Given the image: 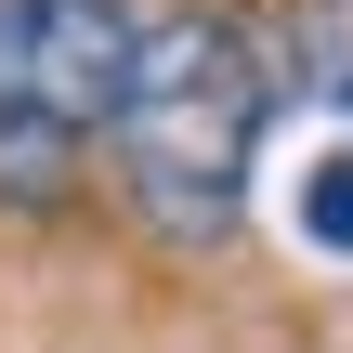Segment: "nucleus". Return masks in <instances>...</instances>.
Here are the masks:
<instances>
[{
  "mask_svg": "<svg viewBox=\"0 0 353 353\" xmlns=\"http://www.w3.org/2000/svg\"><path fill=\"white\" fill-rule=\"evenodd\" d=\"M301 236L314 249H353V157H314L301 170Z\"/></svg>",
  "mask_w": 353,
  "mask_h": 353,
  "instance_id": "obj_3",
  "label": "nucleus"
},
{
  "mask_svg": "<svg viewBox=\"0 0 353 353\" xmlns=\"http://www.w3.org/2000/svg\"><path fill=\"white\" fill-rule=\"evenodd\" d=\"M131 0H0V144H92L131 92Z\"/></svg>",
  "mask_w": 353,
  "mask_h": 353,
  "instance_id": "obj_2",
  "label": "nucleus"
},
{
  "mask_svg": "<svg viewBox=\"0 0 353 353\" xmlns=\"http://www.w3.org/2000/svg\"><path fill=\"white\" fill-rule=\"evenodd\" d=\"M301 79L353 118V13H301Z\"/></svg>",
  "mask_w": 353,
  "mask_h": 353,
  "instance_id": "obj_4",
  "label": "nucleus"
},
{
  "mask_svg": "<svg viewBox=\"0 0 353 353\" xmlns=\"http://www.w3.org/2000/svg\"><path fill=\"white\" fill-rule=\"evenodd\" d=\"M262 118H275V65H262V39H249L223 0H170V13H144V39H131V92H118V118H105V144H118V196H131L170 249L236 236Z\"/></svg>",
  "mask_w": 353,
  "mask_h": 353,
  "instance_id": "obj_1",
  "label": "nucleus"
}]
</instances>
